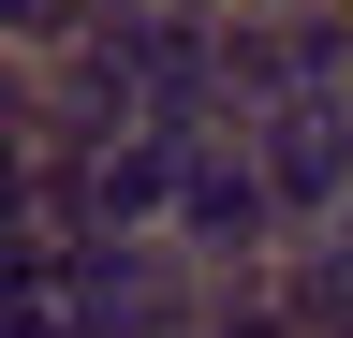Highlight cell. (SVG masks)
Masks as SVG:
<instances>
[{
    "instance_id": "cell-1",
    "label": "cell",
    "mask_w": 353,
    "mask_h": 338,
    "mask_svg": "<svg viewBox=\"0 0 353 338\" xmlns=\"http://www.w3.org/2000/svg\"><path fill=\"white\" fill-rule=\"evenodd\" d=\"M176 265H192V279H280V265H294V206L265 191L250 133H206L192 206H176Z\"/></svg>"
},
{
    "instance_id": "cell-2",
    "label": "cell",
    "mask_w": 353,
    "mask_h": 338,
    "mask_svg": "<svg viewBox=\"0 0 353 338\" xmlns=\"http://www.w3.org/2000/svg\"><path fill=\"white\" fill-rule=\"evenodd\" d=\"M250 162H265V191L294 206V235H339V221H353V103H280V118H250Z\"/></svg>"
},
{
    "instance_id": "cell-3",
    "label": "cell",
    "mask_w": 353,
    "mask_h": 338,
    "mask_svg": "<svg viewBox=\"0 0 353 338\" xmlns=\"http://www.w3.org/2000/svg\"><path fill=\"white\" fill-rule=\"evenodd\" d=\"M88 15H103V0H0L15 59H74V45H88Z\"/></svg>"
}]
</instances>
